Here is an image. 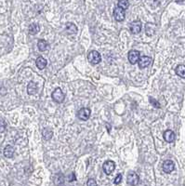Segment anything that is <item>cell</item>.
Returning <instances> with one entry per match:
<instances>
[{
	"instance_id": "1",
	"label": "cell",
	"mask_w": 185,
	"mask_h": 186,
	"mask_svg": "<svg viewBox=\"0 0 185 186\" xmlns=\"http://www.w3.org/2000/svg\"><path fill=\"white\" fill-rule=\"evenodd\" d=\"M87 60L91 64H99L102 62V56L98 51H92L87 54Z\"/></svg>"
},
{
	"instance_id": "2",
	"label": "cell",
	"mask_w": 185,
	"mask_h": 186,
	"mask_svg": "<svg viewBox=\"0 0 185 186\" xmlns=\"http://www.w3.org/2000/svg\"><path fill=\"white\" fill-rule=\"evenodd\" d=\"M51 98H52V100H53L55 103H62L64 101V93L62 92V90L60 87H58V88H56V89L52 92Z\"/></svg>"
},
{
	"instance_id": "3",
	"label": "cell",
	"mask_w": 185,
	"mask_h": 186,
	"mask_svg": "<svg viewBox=\"0 0 185 186\" xmlns=\"http://www.w3.org/2000/svg\"><path fill=\"white\" fill-rule=\"evenodd\" d=\"M90 115H91V111L89 108H81L79 111H78V114H77V117L82 120V121H86L88 120V118L90 117Z\"/></svg>"
},
{
	"instance_id": "4",
	"label": "cell",
	"mask_w": 185,
	"mask_h": 186,
	"mask_svg": "<svg viewBox=\"0 0 185 186\" xmlns=\"http://www.w3.org/2000/svg\"><path fill=\"white\" fill-rule=\"evenodd\" d=\"M140 57H141V53L139 52L138 51H135V50L130 51L128 52V56H127L128 61L132 65L138 63V61H139V59H140Z\"/></svg>"
},
{
	"instance_id": "5",
	"label": "cell",
	"mask_w": 185,
	"mask_h": 186,
	"mask_svg": "<svg viewBox=\"0 0 185 186\" xmlns=\"http://www.w3.org/2000/svg\"><path fill=\"white\" fill-rule=\"evenodd\" d=\"M115 168V163L112 160H108L103 163V169L106 175H110Z\"/></svg>"
},
{
	"instance_id": "6",
	"label": "cell",
	"mask_w": 185,
	"mask_h": 186,
	"mask_svg": "<svg viewBox=\"0 0 185 186\" xmlns=\"http://www.w3.org/2000/svg\"><path fill=\"white\" fill-rule=\"evenodd\" d=\"M138 63H139V67H140L141 69H144L152 63V58L149 56L140 57V59H139V61H138Z\"/></svg>"
},
{
	"instance_id": "7",
	"label": "cell",
	"mask_w": 185,
	"mask_h": 186,
	"mask_svg": "<svg viewBox=\"0 0 185 186\" xmlns=\"http://www.w3.org/2000/svg\"><path fill=\"white\" fill-rule=\"evenodd\" d=\"M139 175L136 172H129L127 177V181L128 185H137L139 183Z\"/></svg>"
},
{
	"instance_id": "8",
	"label": "cell",
	"mask_w": 185,
	"mask_h": 186,
	"mask_svg": "<svg viewBox=\"0 0 185 186\" xmlns=\"http://www.w3.org/2000/svg\"><path fill=\"white\" fill-rule=\"evenodd\" d=\"M125 10L119 8V7H116L115 10H114V17H115V20L117 21V22H122L125 20Z\"/></svg>"
},
{
	"instance_id": "9",
	"label": "cell",
	"mask_w": 185,
	"mask_h": 186,
	"mask_svg": "<svg viewBox=\"0 0 185 186\" xmlns=\"http://www.w3.org/2000/svg\"><path fill=\"white\" fill-rule=\"evenodd\" d=\"M162 168H163L164 172L170 173V172H172L175 169V164H174V162L172 160H166L163 163Z\"/></svg>"
},
{
	"instance_id": "10",
	"label": "cell",
	"mask_w": 185,
	"mask_h": 186,
	"mask_svg": "<svg viewBox=\"0 0 185 186\" xmlns=\"http://www.w3.org/2000/svg\"><path fill=\"white\" fill-rule=\"evenodd\" d=\"M163 137H164V140H165L167 143H173L175 141V139H176L175 133L172 130H170V129L166 130L164 132V134H163Z\"/></svg>"
},
{
	"instance_id": "11",
	"label": "cell",
	"mask_w": 185,
	"mask_h": 186,
	"mask_svg": "<svg viewBox=\"0 0 185 186\" xmlns=\"http://www.w3.org/2000/svg\"><path fill=\"white\" fill-rule=\"evenodd\" d=\"M142 31V23L139 21H135L130 24V32L134 34H137Z\"/></svg>"
},
{
	"instance_id": "12",
	"label": "cell",
	"mask_w": 185,
	"mask_h": 186,
	"mask_svg": "<svg viewBox=\"0 0 185 186\" xmlns=\"http://www.w3.org/2000/svg\"><path fill=\"white\" fill-rule=\"evenodd\" d=\"M47 64H48L47 60H46L45 58H43V57H38V58L36 59V61H35V65H36V67H37L38 69H40V70L46 68Z\"/></svg>"
},
{
	"instance_id": "13",
	"label": "cell",
	"mask_w": 185,
	"mask_h": 186,
	"mask_svg": "<svg viewBox=\"0 0 185 186\" xmlns=\"http://www.w3.org/2000/svg\"><path fill=\"white\" fill-rule=\"evenodd\" d=\"M65 29L67 31L68 34H74L77 33V27L74 23H72V22H67L66 25H65Z\"/></svg>"
},
{
	"instance_id": "14",
	"label": "cell",
	"mask_w": 185,
	"mask_h": 186,
	"mask_svg": "<svg viewBox=\"0 0 185 186\" xmlns=\"http://www.w3.org/2000/svg\"><path fill=\"white\" fill-rule=\"evenodd\" d=\"M36 91H37V85L34 82L31 81L28 84V86H27V92H28V94L29 95H34V94H35V93H36Z\"/></svg>"
},
{
	"instance_id": "15",
	"label": "cell",
	"mask_w": 185,
	"mask_h": 186,
	"mask_svg": "<svg viewBox=\"0 0 185 186\" xmlns=\"http://www.w3.org/2000/svg\"><path fill=\"white\" fill-rule=\"evenodd\" d=\"M52 135H53V131L49 128V127H45L43 128L42 130V136L45 140H47V141H49V140H50L52 138Z\"/></svg>"
},
{
	"instance_id": "16",
	"label": "cell",
	"mask_w": 185,
	"mask_h": 186,
	"mask_svg": "<svg viewBox=\"0 0 185 186\" xmlns=\"http://www.w3.org/2000/svg\"><path fill=\"white\" fill-rule=\"evenodd\" d=\"M37 48L40 51H46L49 48V44L48 42L44 40V39H40L38 42H37Z\"/></svg>"
},
{
	"instance_id": "17",
	"label": "cell",
	"mask_w": 185,
	"mask_h": 186,
	"mask_svg": "<svg viewBox=\"0 0 185 186\" xmlns=\"http://www.w3.org/2000/svg\"><path fill=\"white\" fill-rule=\"evenodd\" d=\"M175 72L177 74V75H179L181 78H185V65L183 64H179L176 67Z\"/></svg>"
},
{
	"instance_id": "18",
	"label": "cell",
	"mask_w": 185,
	"mask_h": 186,
	"mask_svg": "<svg viewBox=\"0 0 185 186\" xmlns=\"http://www.w3.org/2000/svg\"><path fill=\"white\" fill-rule=\"evenodd\" d=\"M14 155V147L11 145H7L4 149V156L8 158H11Z\"/></svg>"
},
{
	"instance_id": "19",
	"label": "cell",
	"mask_w": 185,
	"mask_h": 186,
	"mask_svg": "<svg viewBox=\"0 0 185 186\" xmlns=\"http://www.w3.org/2000/svg\"><path fill=\"white\" fill-rule=\"evenodd\" d=\"M29 34H36L40 31V27L38 23H32L29 26Z\"/></svg>"
},
{
	"instance_id": "20",
	"label": "cell",
	"mask_w": 185,
	"mask_h": 186,
	"mask_svg": "<svg viewBox=\"0 0 185 186\" xmlns=\"http://www.w3.org/2000/svg\"><path fill=\"white\" fill-rule=\"evenodd\" d=\"M145 31H146V34L147 35L151 36L155 34V25L153 24V23H147L146 26H145Z\"/></svg>"
},
{
	"instance_id": "21",
	"label": "cell",
	"mask_w": 185,
	"mask_h": 186,
	"mask_svg": "<svg viewBox=\"0 0 185 186\" xmlns=\"http://www.w3.org/2000/svg\"><path fill=\"white\" fill-rule=\"evenodd\" d=\"M117 7H119L123 10H127L129 7V1L128 0H119Z\"/></svg>"
},
{
	"instance_id": "22",
	"label": "cell",
	"mask_w": 185,
	"mask_h": 186,
	"mask_svg": "<svg viewBox=\"0 0 185 186\" xmlns=\"http://www.w3.org/2000/svg\"><path fill=\"white\" fill-rule=\"evenodd\" d=\"M149 101H150V103L155 107V108H160L161 106H160V103L155 100V99H154V98H152V97H150L149 98Z\"/></svg>"
},
{
	"instance_id": "23",
	"label": "cell",
	"mask_w": 185,
	"mask_h": 186,
	"mask_svg": "<svg viewBox=\"0 0 185 186\" xmlns=\"http://www.w3.org/2000/svg\"><path fill=\"white\" fill-rule=\"evenodd\" d=\"M121 180H122V175H121V174H118V175L116 176V178L115 179L114 183H115V184H119V183L121 182Z\"/></svg>"
},
{
	"instance_id": "24",
	"label": "cell",
	"mask_w": 185,
	"mask_h": 186,
	"mask_svg": "<svg viewBox=\"0 0 185 186\" xmlns=\"http://www.w3.org/2000/svg\"><path fill=\"white\" fill-rule=\"evenodd\" d=\"M86 185H97V182L93 180V179H90L87 182H86Z\"/></svg>"
},
{
	"instance_id": "25",
	"label": "cell",
	"mask_w": 185,
	"mask_h": 186,
	"mask_svg": "<svg viewBox=\"0 0 185 186\" xmlns=\"http://www.w3.org/2000/svg\"><path fill=\"white\" fill-rule=\"evenodd\" d=\"M73 180H75V175H74V173H72L69 176V181H73Z\"/></svg>"
},
{
	"instance_id": "26",
	"label": "cell",
	"mask_w": 185,
	"mask_h": 186,
	"mask_svg": "<svg viewBox=\"0 0 185 186\" xmlns=\"http://www.w3.org/2000/svg\"><path fill=\"white\" fill-rule=\"evenodd\" d=\"M184 1V0H176V2H182Z\"/></svg>"
}]
</instances>
